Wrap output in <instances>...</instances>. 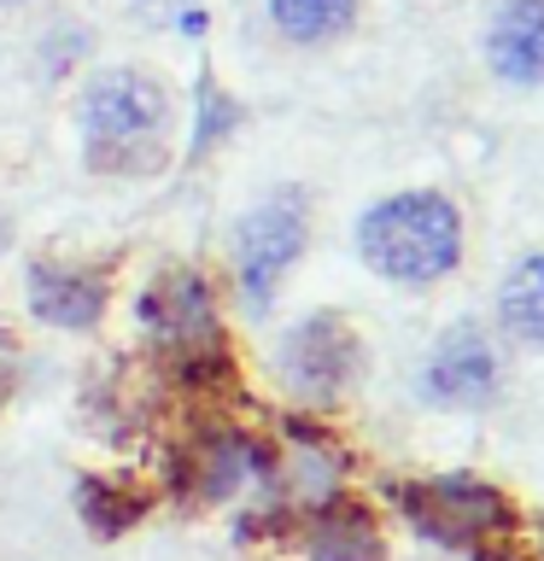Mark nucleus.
Segmentation results:
<instances>
[{
	"mask_svg": "<svg viewBox=\"0 0 544 561\" xmlns=\"http://www.w3.org/2000/svg\"><path fill=\"white\" fill-rule=\"evenodd\" d=\"M358 257L393 287H439L463 263V210L433 187L386 193L358 217Z\"/></svg>",
	"mask_w": 544,
	"mask_h": 561,
	"instance_id": "obj_2",
	"label": "nucleus"
},
{
	"mask_svg": "<svg viewBox=\"0 0 544 561\" xmlns=\"http://www.w3.org/2000/svg\"><path fill=\"white\" fill-rule=\"evenodd\" d=\"M421 398L439 410H480L498 398V351H491L480 322H456L433 340L428 363H421Z\"/></svg>",
	"mask_w": 544,
	"mask_h": 561,
	"instance_id": "obj_8",
	"label": "nucleus"
},
{
	"mask_svg": "<svg viewBox=\"0 0 544 561\" xmlns=\"http://www.w3.org/2000/svg\"><path fill=\"white\" fill-rule=\"evenodd\" d=\"M358 7H363V0H263L270 30L287 47H328V42H340V35L358 24Z\"/></svg>",
	"mask_w": 544,
	"mask_h": 561,
	"instance_id": "obj_12",
	"label": "nucleus"
},
{
	"mask_svg": "<svg viewBox=\"0 0 544 561\" xmlns=\"http://www.w3.org/2000/svg\"><path fill=\"white\" fill-rule=\"evenodd\" d=\"M235 123H240V105L228 100V94H223V82L205 70V77H200V135H193V152L217 147V140L235 129Z\"/></svg>",
	"mask_w": 544,
	"mask_h": 561,
	"instance_id": "obj_15",
	"label": "nucleus"
},
{
	"mask_svg": "<svg viewBox=\"0 0 544 561\" xmlns=\"http://www.w3.org/2000/svg\"><path fill=\"white\" fill-rule=\"evenodd\" d=\"M77 508H82V520H88L94 538H117V533H129V526L147 515V503H140L129 485H117V480H82Z\"/></svg>",
	"mask_w": 544,
	"mask_h": 561,
	"instance_id": "obj_14",
	"label": "nucleus"
},
{
	"mask_svg": "<svg viewBox=\"0 0 544 561\" xmlns=\"http://www.w3.org/2000/svg\"><path fill=\"white\" fill-rule=\"evenodd\" d=\"M498 322L515 345L544 351V252L521 257L498 287Z\"/></svg>",
	"mask_w": 544,
	"mask_h": 561,
	"instance_id": "obj_13",
	"label": "nucleus"
},
{
	"mask_svg": "<svg viewBox=\"0 0 544 561\" xmlns=\"http://www.w3.org/2000/svg\"><path fill=\"white\" fill-rule=\"evenodd\" d=\"M486 65L498 82L544 88V0H498L486 24Z\"/></svg>",
	"mask_w": 544,
	"mask_h": 561,
	"instance_id": "obj_11",
	"label": "nucleus"
},
{
	"mask_svg": "<svg viewBox=\"0 0 544 561\" xmlns=\"http://www.w3.org/2000/svg\"><path fill=\"white\" fill-rule=\"evenodd\" d=\"M135 316H140V328L170 351V357L223 345L217 287H211V275L193 270V263H165V270H152V280L135 298Z\"/></svg>",
	"mask_w": 544,
	"mask_h": 561,
	"instance_id": "obj_6",
	"label": "nucleus"
},
{
	"mask_svg": "<svg viewBox=\"0 0 544 561\" xmlns=\"http://www.w3.org/2000/svg\"><path fill=\"white\" fill-rule=\"evenodd\" d=\"M398 508L421 538L445 543V550H480V543L515 533V503L474 473H439V480L398 485Z\"/></svg>",
	"mask_w": 544,
	"mask_h": 561,
	"instance_id": "obj_4",
	"label": "nucleus"
},
{
	"mask_svg": "<svg viewBox=\"0 0 544 561\" xmlns=\"http://www.w3.org/2000/svg\"><path fill=\"white\" fill-rule=\"evenodd\" d=\"M24 305L42 328L59 333H94L112 310V280L100 270H82V263H53L35 257L24 270Z\"/></svg>",
	"mask_w": 544,
	"mask_h": 561,
	"instance_id": "obj_9",
	"label": "nucleus"
},
{
	"mask_svg": "<svg viewBox=\"0 0 544 561\" xmlns=\"http://www.w3.org/2000/svg\"><path fill=\"white\" fill-rule=\"evenodd\" d=\"M12 7H30V0H0V12H12Z\"/></svg>",
	"mask_w": 544,
	"mask_h": 561,
	"instance_id": "obj_19",
	"label": "nucleus"
},
{
	"mask_svg": "<svg viewBox=\"0 0 544 561\" xmlns=\"http://www.w3.org/2000/svg\"><path fill=\"white\" fill-rule=\"evenodd\" d=\"M358 368H363V340L340 310H310L305 322H293L275 340L281 386L298 403H316V410L340 403L351 392V380H358Z\"/></svg>",
	"mask_w": 544,
	"mask_h": 561,
	"instance_id": "obj_5",
	"label": "nucleus"
},
{
	"mask_svg": "<svg viewBox=\"0 0 544 561\" xmlns=\"http://www.w3.org/2000/svg\"><path fill=\"white\" fill-rule=\"evenodd\" d=\"M135 7L147 12V18H165V24H170V18H182V12L193 7V0H135Z\"/></svg>",
	"mask_w": 544,
	"mask_h": 561,
	"instance_id": "obj_17",
	"label": "nucleus"
},
{
	"mask_svg": "<svg viewBox=\"0 0 544 561\" xmlns=\"http://www.w3.org/2000/svg\"><path fill=\"white\" fill-rule=\"evenodd\" d=\"M175 140V94L147 65H100L77 82V147L94 175H158Z\"/></svg>",
	"mask_w": 544,
	"mask_h": 561,
	"instance_id": "obj_1",
	"label": "nucleus"
},
{
	"mask_svg": "<svg viewBox=\"0 0 544 561\" xmlns=\"http://www.w3.org/2000/svg\"><path fill=\"white\" fill-rule=\"evenodd\" d=\"M474 561H526L521 550H515V538H491V543H480V550H468Z\"/></svg>",
	"mask_w": 544,
	"mask_h": 561,
	"instance_id": "obj_16",
	"label": "nucleus"
},
{
	"mask_svg": "<svg viewBox=\"0 0 544 561\" xmlns=\"http://www.w3.org/2000/svg\"><path fill=\"white\" fill-rule=\"evenodd\" d=\"M270 473H275V450L240 427H205L175 456V491L188 503H228L252 480L270 485Z\"/></svg>",
	"mask_w": 544,
	"mask_h": 561,
	"instance_id": "obj_7",
	"label": "nucleus"
},
{
	"mask_svg": "<svg viewBox=\"0 0 544 561\" xmlns=\"http://www.w3.org/2000/svg\"><path fill=\"white\" fill-rule=\"evenodd\" d=\"M298 538H305L310 561H386V538H381L375 515L358 497H345V491L305 508L298 515Z\"/></svg>",
	"mask_w": 544,
	"mask_h": 561,
	"instance_id": "obj_10",
	"label": "nucleus"
},
{
	"mask_svg": "<svg viewBox=\"0 0 544 561\" xmlns=\"http://www.w3.org/2000/svg\"><path fill=\"white\" fill-rule=\"evenodd\" d=\"M310 245V199L305 187H270L258 205L240 210L235 240H228V263H235L240 305L263 316L275 305L281 280L293 275V263Z\"/></svg>",
	"mask_w": 544,
	"mask_h": 561,
	"instance_id": "obj_3",
	"label": "nucleus"
},
{
	"mask_svg": "<svg viewBox=\"0 0 544 561\" xmlns=\"http://www.w3.org/2000/svg\"><path fill=\"white\" fill-rule=\"evenodd\" d=\"M7 245H12V217H7V205H0V257H7Z\"/></svg>",
	"mask_w": 544,
	"mask_h": 561,
	"instance_id": "obj_18",
	"label": "nucleus"
}]
</instances>
